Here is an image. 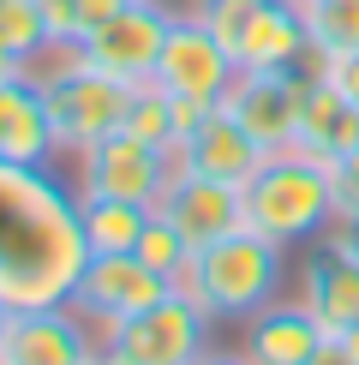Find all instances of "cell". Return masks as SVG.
I'll return each instance as SVG.
<instances>
[{"mask_svg": "<svg viewBox=\"0 0 359 365\" xmlns=\"http://www.w3.org/2000/svg\"><path fill=\"white\" fill-rule=\"evenodd\" d=\"M90 264L78 186L54 168L0 162V306H60Z\"/></svg>", "mask_w": 359, "mask_h": 365, "instance_id": "obj_1", "label": "cell"}, {"mask_svg": "<svg viewBox=\"0 0 359 365\" xmlns=\"http://www.w3.org/2000/svg\"><path fill=\"white\" fill-rule=\"evenodd\" d=\"M281 276H288V246H276L258 227H234L186 257L174 294H186L216 324V317H251L269 299H281Z\"/></svg>", "mask_w": 359, "mask_h": 365, "instance_id": "obj_2", "label": "cell"}, {"mask_svg": "<svg viewBox=\"0 0 359 365\" xmlns=\"http://www.w3.org/2000/svg\"><path fill=\"white\" fill-rule=\"evenodd\" d=\"M246 204V227L269 234L276 246H299L318 240L335 222V162L311 156V150H276L258 162V174L239 186Z\"/></svg>", "mask_w": 359, "mask_h": 365, "instance_id": "obj_3", "label": "cell"}, {"mask_svg": "<svg viewBox=\"0 0 359 365\" xmlns=\"http://www.w3.org/2000/svg\"><path fill=\"white\" fill-rule=\"evenodd\" d=\"M48 102V126H54V150L78 162L90 144H102L108 132L126 126V108H132V84L114 78V72H96V66H72L60 84L42 90Z\"/></svg>", "mask_w": 359, "mask_h": 365, "instance_id": "obj_4", "label": "cell"}, {"mask_svg": "<svg viewBox=\"0 0 359 365\" xmlns=\"http://www.w3.org/2000/svg\"><path fill=\"white\" fill-rule=\"evenodd\" d=\"M180 174L174 150L162 144H144L138 132H108L102 144H90L78 156V197H126V204H150L156 210V197L168 192V180Z\"/></svg>", "mask_w": 359, "mask_h": 365, "instance_id": "obj_5", "label": "cell"}, {"mask_svg": "<svg viewBox=\"0 0 359 365\" xmlns=\"http://www.w3.org/2000/svg\"><path fill=\"white\" fill-rule=\"evenodd\" d=\"M204 347H209V317L192 306L186 294L168 287L156 306L126 317V324L102 341V354L120 359V365H198Z\"/></svg>", "mask_w": 359, "mask_h": 365, "instance_id": "obj_6", "label": "cell"}, {"mask_svg": "<svg viewBox=\"0 0 359 365\" xmlns=\"http://www.w3.org/2000/svg\"><path fill=\"white\" fill-rule=\"evenodd\" d=\"M180 12L162 6V0H126L102 30H90L78 42L84 48V66L96 72H114L126 84H150L156 78V60H162V42H168Z\"/></svg>", "mask_w": 359, "mask_h": 365, "instance_id": "obj_7", "label": "cell"}, {"mask_svg": "<svg viewBox=\"0 0 359 365\" xmlns=\"http://www.w3.org/2000/svg\"><path fill=\"white\" fill-rule=\"evenodd\" d=\"M168 287L174 282L156 276L138 252H90L84 276H78V287H72V306L102 329V341H108L126 317H138L144 306H156Z\"/></svg>", "mask_w": 359, "mask_h": 365, "instance_id": "obj_8", "label": "cell"}, {"mask_svg": "<svg viewBox=\"0 0 359 365\" xmlns=\"http://www.w3.org/2000/svg\"><path fill=\"white\" fill-rule=\"evenodd\" d=\"M90 359H102V329L72 299L12 312L0 365H90Z\"/></svg>", "mask_w": 359, "mask_h": 365, "instance_id": "obj_9", "label": "cell"}, {"mask_svg": "<svg viewBox=\"0 0 359 365\" xmlns=\"http://www.w3.org/2000/svg\"><path fill=\"white\" fill-rule=\"evenodd\" d=\"M306 84H311V72H299V66H288V72H234L222 108L264 144V156H276V150L299 144V102H306Z\"/></svg>", "mask_w": 359, "mask_h": 365, "instance_id": "obj_10", "label": "cell"}, {"mask_svg": "<svg viewBox=\"0 0 359 365\" xmlns=\"http://www.w3.org/2000/svg\"><path fill=\"white\" fill-rule=\"evenodd\" d=\"M299 299L323 324V336H341L359 324V246L341 222H329L318 234L306 269H299Z\"/></svg>", "mask_w": 359, "mask_h": 365, "instance_id": "obj_11", "label": "cell"}, {"mask_svg": "<svg viewBox=\"0 0 359 365\" xmlns=\"http://www.w3.org/2000/svg\"><path fill=\"white\" fill-rule=\"evenodd\" d=\"M234 72H239V60L222 48V42L209 36L198 19H186V12H180V19H174V30H168V42H162L156 84L168 90V96L222 102V96H228V84H234Z\"/></svg>", "mask_w": 359, "mask_h": 365, "instance_id": "obj_12", "label": "cell"}, {"mask_svg": "<svg viewBox=\"0 0 359 365\" xmlns=\"http://www.w3.org/2000/svg\"><path fill=\"white\" fill-rule=\"evenodd\" d=\"M174 162H180V174H198V180H228V186H246L251 174H258V162H264V144L251 138L239 120L222 108H209L204 114V126L198 132H186V138L174 144Z\"/></svg>", "mask_w": 359, "mask_h": 365, "instance_id": "obj_13", "label": "cell"}, {"mask_svg": "<svg viewBox=\"0 0 359 365\" xmlns=\"http://www.w3.org/2000/svg\"><path fill=\"white\" fill-rule=\"evenodd\" d=\"M156 216H168L180 234H186L192 252H204L209 240L246 227V204H239V186L228 180H198V174H174L168 192L156 197Z\"/></svg>", "mask_w": 359, "mask_h": 365, "instance_id": "obj_14", "label": "cell"}, {"mask_svg": "<svg viewBox=\"0 0 359 365\" xmlns=\"http://www.w3.org/2000/svg\"><path fill=\"white\" fill-rule=\"evenodd\" d=\"M323 341V324L306 312V299H269L264 312L246 317V341L239 354L251 365H306Z\"/></svg>", "mask_w": 359, "mask_h": 365, "instance_id": "obj_15", "label": "cell"}, {"mask_svg": "<svg viewBox=\"0 0 359 365\" xmlns=\"http://www.w3.org/2000/svg\"><path fill=\"white\" fill-rule=\"evenodd\" d=\"M311 54V36H306V12L293 6V0H258V12H251L246 36H239V72H288L299 60Z\"/></svg>", "mask_w": 359, "mask_h": 365, "instance_id": "obj_16", "label": "cell"}, {"mask_svg": "<svg viewBox=\"0 0 359 365\" xmlns=\"http://www.w3.org/2000/svg\"><path fill=\"white\" fill-rule=\"evenodd\" d=\"M0 162H30V168H54L60 162L48 102L24 78H0Z\"/></svg>", "mask_w": 359, "mask_h": 365, "instance_id": "obj_17", "label": "cell"}, {"mask_svg": "<svg viewBox=\"0 0 359 365\" xmlns=\"http://www.w3.org/2000/svg\"><path fill=\"white\" fill-rule=\"evenodd\" d=\"M353 144H359V108L335 84H323L311 72L306 102H299V150H311L323 162H341V156H353Z\"/></svg>", "mask_w": 359, "mask_h": 365, "instance_id": "obj_18", "label": "cell"}, {"mask_svg": "<svg viewBox=\"0 0 359 365\" xmlns=\"http://www.w3.org/2000/svg\"><path fill=\"white\" fill-rule=\"evenodd\" d=\"M78 210H84L90 252H138L144 222L156 216L150 204H126V197H78Z\"/></svg>", "mask_w": 359, "mask_h": 365, "instance_id": "obj_19", "label": "cell"}, {"mask_svg": "<svg viewBox=\"0 0 359 365\" xmlns=\"http://www.w3.org/2000/svg\"><path fill=\"white\" fill-rule=\"evenodd\" d=\"M299 12H306L311 60L353 54V48H359V0H306Z\"/></svg>", "mask_w": 359, "mask_h": 365, "instance_id": "obj_20", "label": "cell"}, {"mask_svg": "<svg viewBox=\"0 0 359 365\" xmlns=\"http://www.w3.org/2000/svg\"><path fill=\"white\" fill-rule=\"evenodd\" d=\"M126 132H138L144 144H162V150H174L168 90H162L156 78H150V84H132V108H126Z\"/></svg>", "mask_w": 359, "mask_h": 365, "instance_id": "obj_21", "label": "cell"}, {"mask_svg": "<svg viewBox=\"0 0 359 365\" xmlns=\"http://www.w3.org/2000/svg\"><path fill=\"white\" fill-rule=\"evenodd\" d=\"M138 257L156 269V276H168V282H174L180 269H186L192 246H186V234H180L168 216H150V222H144V234H138Z\"/></svg>", "mask_w": 359, "mask_h": 365, "instance_id": "obj_22", "label": "cell"}, {"mask_svg": "<svg viewBox=\"0 0 359 365\" xmlns=\"http://www.w3.org/2000/svg\"><path fill=\"white\" fill-rule=\"evenodd\" d=\"M0 42L12 54H30L36 42H48V24H42V0H0Z\"/></svg>", "mask_w": 359, "mask_h": 365, "instance_id": "obj_23", "label": "cell"}, {"mask_svg": "<svg viewBox=\"0 0 359 365\" xmlns=\"http://www.w3.org/2000/svg\"><path fill=\"white\" fill-rule=\"evenodd\" d=\"M311 72H318L323 84H335L341 96H348L353 108H359V48H353V54H329V60H318Z\"/></svg>", "mask_w": 359, "mask_h": 365, "instance_id": "obj_24", "label": "cell"}, {"mask_svg": "<svg viewBox=\"0 0 359 365\" xmlns=\"http://www.w3.org/2000/svg\"><path fill=\"white\" fill-rule=\"evenodd\" d=\"M335 222H359V162H335Z\"/></svg>", "mask_w": 359, "mask_h": 365, "instance_id": "obj_25", "label": "cell"}, {"mask_svg": "<svg viewBox=\"0 0 359 365\" xmlns=\"http://www.w3.org/2000/svg\"><path fill=\"white\" fill-rule=\"evenodd\" d=\"M120 6H126V0H72V12H78V42L90 36V30H102Z\"/></svg>", "mask_w": 359, "mask_h": 365, "instance_id": "obj_26", "label": "cell"}, {"mask_svg": "<svg viewBox=\"0 0 359 365\" xmlns=\"http://www.w3.org/2000/svg\"><path fill=\"white\" fill-rule=\"evenodd\" d=\"M306 365H359V359L348 354V341H341V336H323V341H318V354H311Z\"/></svg>", "mask_w": 359, "mask_h": 365, "instance_id": "obj_27", "label": "cell"}, {"mask_svg": "<svg viewBox=\"0 0 359 365\" xmlns=\"http://www.w3.org/2000/svg\"><path fill=\"white\" fill-rule=\"evenodd\" d=\"M198 365H251V359H246V354H209V347H204Z\"/></svg>", "mask_w": 359, "mask_h": 365, "instance_id": "obj_28", "label": "cell"}, {"mask_svg": "<svg viewBox=\"0 0 359 365\" xmlns=\"http://www.w3.org/2000/svg\"><path fill=\"white\" fill-rule=\"evenodd\" d=\"M0 78H19V54H12L6 42H0Z\"/></svg>", "mask_w": 359, "mask_h": 365, "instance_id": "obj_29", "label": "cell"}, {"mask_svg": "<svg viewBox=\"0 0 359 365\" xmlns=\"http://www.w3.org/2000/svg\"><path fill=\"white\" fill-rule=\"evenodd\" d=\"M341 341H348V354L359 359V324H353V329H341Z\"/></svg>", "mask_w": 359, "mask_h": 365, "instance_id": "obj_30", "label": "cell"}, {"mask_svg": "<svg viewBox=\"0 0 359 365\" xmlns=\"http://www.w3.org/2000/svg\"><path fill=\"white\" fill-rule=\"evenodd\" d=\"M6 324H12V306H0V347H6Z\"/></svg>", "mask_w": 359, "mask_h": 365, "instance_id": "obj_31", "label": "cell"}, {"mask_svg": "<svg viewBox=\"0 0 359 365\" xmlns=\"http://www.w3.org/2000/svg\"><path fill=\"white\" fill-rule=\"evenodd\" d=\"M341 227H348V234H353V246H359V222H341Z\"/></svg>", "mask_w": 359, "mask_h": 365, "instance_id": "obj_32", "label": "cell"}, {"mask_svg": "<svg viewBox=\"0 0 359 365\" xmlns=\"http://www.w3.org/2000/svg\"><path fill=\"white\" fill-rule=\"evenodd\" d=\"M341 162H348V156H341ZM353 162H359V144H353Z\"/></svg>", "mask_w": 359, "mask_h": 365, "instance_id": "obj_33", "label": "cell"}, {"mask_svg": "<svg viewBox=\"0 0 359 365\" xmlns=\"http://www.w3.org/2000/svg\"><path fill=\"white\" fill-rule=\"evenodd\" d=\"M90 365H108V359H90Z\"/></svg>", "mask_w": 359, "mask_h": 365, "instance_id": "obj_34", "label": "cell"}, {"mask_svg": "<svg viewBox=\"0 0 359 365\" xmlns=\"http://www.w3.org/2000/svg\"><path fill=\"white\" fill-rule=\"evenodd\" d=\"M102 359H108V354H102ZM108 365H120V359H108Z\"/></svg>", "mask_w": 359, "mask_h": 365, "instance_id": "obj_35", "label": "cell"}, {"mask_svg": "<svg viewBox=\"0 0 359 365\" xmlns=\"http://www.w3.org/2000/svg\"><path fill=\"white\" fill-rule=\"evenodd\" d=\"M293 6H306V0H293Z\"/></svg>", "mask_w": 359, "mask_h": 365, "instance_id": "obj_36", "label": "cell"}]
</instances>
